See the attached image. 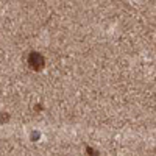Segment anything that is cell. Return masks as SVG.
I'll use <instances>...</instances> for the list:
<instances>
[{
	"mask_svg": "<svg viewBox=\"0 0 156 156\" xmlns=\"http://www.w3.org/2000/svg\"><path fill=\"white\" fill-rule=\"evenodd\" d=\"M30 64H31V67L39 69V67H42V64H44V58L41 56L39 53H33L31 58H30Z\"/></svg>",
	"mask_w": 156,
	"mask_h": 156,
	"instance_id": "1",
	"label": "cell"
}]
</instances>
